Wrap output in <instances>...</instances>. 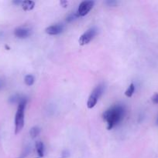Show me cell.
Returning a JSON list of instances; mask_svg holds the SVG:
<instances>
[{
  "label": "cell",
  "instance_id": "6da1fadb",
  "mask_svg": "<svg viewBox=\"0 0 158 158\" xmlns=\"http://www.w3.org/2000/svg\"><path fill=\"white\" fill-rule=\"evenodd\" d=\"M125 114V108L122 105H115L104 112L102 117L108 124V130H111L122 120Z\"/></svg>",
  "mask_w": 158,
  "mask_h": 158
},
{
  "label": "cell",
  "instance_id": "7a4b0ae2",
  "mask_svg": "<svg viewBox=\"0 0 158 158\" xmlns=\"http://www.w3.org/2000/svg\"><path fill=\"white\" fill-rule=\"evenodd\" d=\"M27 100L26 98L22 99L21 101L19 103L18 108L15 117V134H17L21 131L24 127V116L25 110H26Z\"/></svg>",
  "mask_w": 158,
  "mask_h": 158
},
{
  "label": "cell",
  "instance_id": "3957f363",
  "mask_svg": "<svg viewBox=\"0 0 158 158\" xmlns=\"http://www.w3.org/2000/svg\"><path fill=\"white\" fill-rule=\"evenodd\" d=\"M103 84L99 85V86H96V87L93 89V91L91 92V94H90L89 97H88V102H87V106H88V109H91V108H93L95 106L99 99L100 98L102 94H103Z\"/></svg>",
  "mask_w": 158,
  "mask_h": 158
},
{
  "label": "cell",
  "instance_id": "277c9868",
  "mask_svg": "<svg viewBox=\"0 0 158 158\" xmlns=\"http://www.w3.org/2000/svg\"><path fill=\"white\" fill-rule=\"evenodd\" d=\"M94 4V1H84L81 2L77 12H76V15H77V18L78 17L85 16V15H87L90 12V10L92 9Z\"/></svg>",
  "mask_w": 158,
  "mask_h": 158
},
{
  "label": "cell",
  "instance_id": "5b68a950",
  "mask_svg": "<svg viewBox=\"0 0 158 158\" xmlns=\"http://www.w3.org/2000/svg\"><path fill=\"white\" fill-rule=\"evenodd\" d=\"M98 30L95 27L90 28V29H88L85 33H83L81 35L80 39H79V44H80L81 46H84V45L88 44V43L95 36Z\"/></svg>",
  "mask_w": 158,
  "mask_h": 158
},
{
  "label": "cell",
  "instance_id": "8992f818",
  "mask_svg": "<svg viewBox=\"0 0 158 158\" xmlns=\"http://www.w3.org/2000/svg\"><path fill=\"white\" fill-rule=\"evenodd\" d=\"M31 34L30 29H27V28H23L20 27L17 28L14 31V35L15 37L19 39H25L26 37L29 36Z\"/></svg>",
  "mask_w": 158,
  "mask_h": 158
},
{
  "label": "cell",
  "instance_id": "52a82bcc",
  "mask_svg": "<svg viewBox=\"0 0 158 158\" xmlns=\"http://www.w3.org/2000/svg\"><path fill=\"white\" fill-rule=\"evenodd\" d=\"M64 25L63 24H56L49 26L46 29V32L49 35H55L60 34L63 31Z\"/></svg>",
  "mask_w": 158,
  "mask_h": 158
},
{
  "label": "cell",
  "instance_id": "ba28073f",
  "mask_svg": "<svg viewBox=\"0 0 158 158\" xmlns=\"http://www.w3.org/2000/svg\"><path fill=\"white\" fill-rule=\"evenodd\" d=\"M36 148H37V152L39 157H43L44 155V145L43 142L37 141L36 143Z\"/></svg>",
  "mask_w": 158,
  "mask_h": 158
},
{
  "label": "cell",
  "instance_id": "9c48e42d",
  "mask_svg": "<svg viewBox=\"0 0 158 158\" xmlns=\"http://www.w3.org/2000/svg\"><path fill=\"white\" fill-rule=\"evenodd\" d=\"M35 6V2L33 1H29V0H27V1H23V3H22V7L24 9L25 11H30L32 10L33 9Z\"/></svg>",
  "mask_w": 158,
  "mask_h": 158
},
{
  "label": "cell",
  "instance_id": "30bf717a",
  "mask_svg": "<svg viewBox=\"0 0 158 158\" xmlns=\"http://www.w3.org/2000/svg\"><path fill=\"white\" fill-rule=\"evenodd\" d=\"M23 97H21L20 95H18V94H15V95L12 96L11 97H9V102L10 103H20V101L22 100V99H23Z\"/></svg>",
  "mask_w": 158,
  "mask_h": 158
},
{
  "label": "cell",
  "instance_id": "8fae6325",
  "mask_svg": "<svg viewBox=\"0 0 158 158\" xmlns=\"http://www.w3.org/2000/svg\"><path fill=\"white\" fill-rule=\"evenodd\" d=\"M135 92V85L133 83H131L129 85V86L128 87V89L125 90V95L127 97H131L133 95Z\"/></svg>",
  "mask_w": 158,
  "mask_h": 158
},
{
  "label": "cell",
  "instance_id": "7c38bea8",
  "mask_svg": "<svg viewBox=\"0 0 158 158\" xmlns=\"http://www.w3.org/2000/svg\"><path fill=\"white\" fill-rule=\"evenodd\" d=\"M40 129L38 127H33L31 128L30 131H29V134H30L31 137L32 138H35L37 136L40 134Z\"/></svg>",
  "mask_w": 158,
  "mask_h": 158
},
{
  "label": "cell",
  "instance_id": "4fadbf2b",
  "mask_svg": "<svg viewBox=\"0 0 158 158\" xmlns=\"http://www.w3.org/2000/svg\"><path fill=\"white\" fill-rule=\"evenodd\" d=\"M34 80H35V79H34L33 76L32 75L26 76L24 79L25 83H26L27 86H32V85L34 83Z\"/></svg>",
  "mask_w": 158,
  "mask_h": 158
},
{
  "label": "cell",
  "instance_id": "5bb4252c",
  "mask_svg": "<svg viewBox=\"0 0 158 158\" xmlns=\"http://www.w3.org/2000/svg\"><path fill=\"white\" fill-rule=\"evenodd\" d=\"M77 18V15H76V12H74V13L70 14V15L67 17L66 21L68 22V23H71V22H72L73 20H74Z\"/></svg>",
  "mask_w": 158,
  "mask_h": 158
},
{
  "label": "cell",
  "instance_id": "9a60e30c",
  "mask_svg": "<svg viewBox=\"0 0 158 158\" xmlns=\"http://www.w3.org/2000/svg\"><path fill=\"white\" fill-rule=\"evenodd\" d=\"M105 4L108 5V6H115L116 5H117V2L116 1H112V0H108V1L105 2Z\"/></svg>",
  "mask_w": 158,
  "mask_h": 158
},
{
  "label": "cell",
  "instance_id": "2e32d148",
  "mask_svg": "<svg viewBox=\"0 0 158 158\" xmlns=\"http://www.w3.org/2000/svg\"><path fill=\"white\" fill-rule=\"evenodd\" d=\"M152 101L155 104H158V94H154V96L152 97Z\"/></svg>",
  "mask_w": 158,
  "mask_h": 158
},
{
  "label": "cell",
  "instance_id": "e0dca14e",
  "mask_svg": "<svg viewBox=\"0 0 158 158\" xmlns=\"http://www.w3.org/2000/svg\"><path fill=\"white\" fill-rule=\"evenodd\" d=\"M68 157H69V152H68V151H63V153H62V157L65 158Z\"/></svg>",
  "mask_w": 158,
  "mask_h": 158
},
{
  "label": "cell",
  "instance_id": "ac0fdd59",
  "mask_svg": "<svg viewBox=\"0 0 158 158\" xmlns=\"http://www.w3.org/2000/svg\"><path fill=\"white\" fill-rule=\"evenodd\" d=\"M60 4L64 6V7H66L67 5H68V2L67 1H60Z\"/></svg>",
  "mask_w": 158,
  "mask_h": 158
},
{
  "label": "cell",
  "instance_id": "d6986e66",
  "mask_svg": "<svg viewBox=\"0 0 158 158\" xmlns=\"http://www.w3.org/2000/svg\"><path fill=\"white\" fill-rule=\"evenodd\" d=\"M13 3L15 5H20V4L22 5V3H23V1H13Z\"/></svg>",
  "mask_w": 158,
  "mask_h": 158
},
{
  "label": "cell",
  "instance_id": "ffe728a7",
  "mask_svg": "<svg viewBox=\"0 0 158 158\" xmlns=\"http://www.w3.org/2000/svg\"><path fill=\"white\" fill-rule=\"evenodd\" d=\"M3 86H4V82H3V80H0V89L3 87Z\"/></svg>",
  "mask_w": 158,
  "mask_h": 158
},
{
  "label": "cell",
  "instance_id": "44dd1931",
  "mask_svg": "<svg viewBox=\"0 0 158 158\" xmlns=\"http://www.w3.org/2000/svg\"><path fill=\"white\" fill-rule=\"evenodd\" d=\"M3 35H4V33H3V32H2V31H0V40H1V39L2 38Z\"/></svg>",
  "mask_w": 158,
  "mask_h": 158
},
{
  "label": "cell",
  "instance_id": "7402d4cb",
  "mask_svg": "<svg viewBox=\"0 0 158 158\" xmlns=\"http://www.w3.org/2000/svg\"><path fill=\"white\" fill-rule=\"evenodd\" d=\"M156 124L158 125V117H157V118H156Z\"/></svg>",
  "mask_w": 158,
  "mask_h": 158
}]
</instances>
